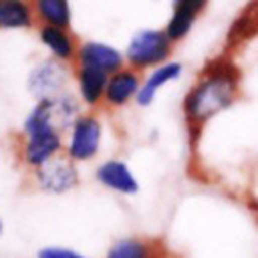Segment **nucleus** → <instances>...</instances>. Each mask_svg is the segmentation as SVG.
<instances>
[{"instance_id":"1","label":"nucleus","mask_w":258,"mask_h":258,"mask_svg":"<svg viewBox=\"0 0 258 258\" xmlns=\"http://www.w3.org/2000/svg\"><path fill=\"white\" fill-rule=\"evenodd\" d=\"M238 91V73L230 64L210 69L206 77L189 91L185 99V115L191 121H206L226 109Z\"/></svg>"},{"instance_id":"2","label":"nucleus","mask_w":258,"mask_h":258,"mask_svg":"<svg viewBox=\"0 0 258 258\" xmlns=\"http://www.w3.org/2000/svg\"><path fill=\"white\" fill-rule=\"evenodd\" d=\"M169 42L171 40L161 30H141L131 38L127 46V58L135 67L161 62L169 54Z\"/></svg>"},{"instance_id":"3","label":"nucleus","mask_w":258,"mask_h":258,"mask_svg":"<svg viewBox=\"0 0 258 258\" xmlns=\"http://www.w3.org/2000/svg\"><path fill=\"white\" fill-rule=\"evenodd\" d=\"M101 141V123L95 117H81L75 121L69 141V155L73 159H89L97 153Z\"/></svg>"},{"instance_id":"4","label":"nucleus","mask_w":258,"mask_h":258,"mask_svg":"<svg viewBox=\"0 0 258 258\" xmlns=\"http://www.w3.org/2000/svg\"><path fill=\"white\" fill-rule=\"evenodd\" d=\"M64 83H67L64 69L56 62H52V60H46V62L38 64L30 75V91L40 101L54 99V95L62 89Z\"/></svg>"},{"instance_id":"5","label":"nucleus","mask_w":258,"mask_h":258,"mask_svg":"<svg viewBox=\"0 0 258 258\" xmlns=\"http://www.w3.org/2000/svg\"><path fill=\"white\" fill-rule=\"evenodd\" d=\"M38 183L46 191L62 194L77 183V171L67 159H50L38 169Z\"/></svg>"},{"instance_id":"6","label":"nucleus","mask_w":258,"mask_h":258,"mask_svg":"<svg viewBox=\"0 0 258 258\" xmlns=\"http://www.w3.org/2000/svg\"><path fill=\"white\" fill-rule=\"evenodd\" d=\"M60 147V137L52 129H38L28 133V145H26V159L32 165H44L52 159V155Z\"/></svg>"},{"instance_id":"7","label":"nucleus","mask_w":258,"mask_h":258,"mask_svg":"<svg viewBox=\"0 0 258 258\" xmlns=\"http://www.w3.org/2000/svg\"><path fill=\"white\" fill-rule=\"evenodd\" d=\"M79 56H81L83 67H93V69H99L103 73H109V71L117 73V69L123 62V56H121V52L117 48L101 44V42L83 44L81 50H79Z\"/></svg>"},{"instance_id":"8","label":"nucleus","mask_w":258,"mask_h":258,"mask_svg":"<svg viewBox=\"0 0 258 258\" xmlns=\"http://www.w3.org/2000/svg\"><path fill=\"white\" fill-rule=\"evenodd\" d=\"M97 179L111 187V189H117L121 194H135L137 191V179L133 177V173L129 171V167L123 163V161H107L103 163L99 169H97Z\"/></svg>"},{"instance_id":"9","label":"nucleus","mask_w":258,"mask_h":258,"mask_svg":"<svg viewBox=\"0 0 258 258\" xmlns=\"http://www.w3.org/2000/svg\"><path fill=\"white\" fill-rule=\"evenodd\" d=\"M204 4L206 2H200V0H179V2H175L173 16H171V20L167 24V30H165L167 38L169 40L183 38L189 32V28L194 24V18H196L198 10H202Z\"/></svg>"},{"instance_id":"10","label":"nucleus","mask_w":258,"mask_h":258,"mask_svg":"<svg viewBox=\"0 0 258 258\" xmlns=\"http://www.w3.org/2000/svg\"><path fill=\"white\" fill-rule=\"evenodd\" d=\"M135 93H139V81L133 71H117L105 89V97L111 105H125Z\"/></svg>"},{"instance_id":"11","label":"nucleus","mask_w":258,"mask_h":258,"mask_svg":"<svg viewBox=\"0 0 258 258\" xmlns=\"http://www.w3.org/2000/svg\"><path fill=\"white\" fill-rule=\"evenodd\" d=\"M181 75V64L179 62H169V64H163L159 69H155V73L145 81V85L139 89L137 93V103L139 105H149L157 93L159 87H163L167 81L171 79H177Z\"/></svg>"},{"instance_id":"12","label":"nucleus","mask_w":258,"mask_h":258,"mask_svg":"<svg viewBox=\"0 0 258 258\" xmlns=\"http://www.w3.org/2000/svg\"><path fill=\"white\" fill-rule=\"evenodd\" d=\"M107 73L99 71V69H93V67H83L81 73H79V87H81V95L83 99L93 105L101 99V95L105 93L107 89Z\"/></svg>"},{"instance_id":"13","label":"nucleus","mask_w":258,"mask_h":258,"mask_svg":"<svg viewBox=\"0 0 258 258\" xmlns=\"http://www.w3.org/2000/svg\"><path fill=\"white\" fill-rule=\"evenodd\" d=\"M30 24V12L28 6L14 0L0 2V26L4 28H18Z\"/></svg>"},{"instance_id":"14","label":"nucleus","mask_w":258,"mask_h":258,"mask_svg":"<svg viewBox=\"0 0 258 258\" xmlns=\"http://www.w3.org/2000/svg\"><path fill=\"white\" fill-rule=\"evenodd\" d=\"M42 42L58 56V58H69L73 56V40L71 36L62 30V28H54V26H44L40 32Z\"/></svg>"},{"instance_id":"15","label":"nucleus","mask_w":258,"mask_h":258,"mask_svg":"<svg viewBox=\"0 0 258 258\" xmlns=\"http://www.w3.org/2000/svg\"><path fill=\"white\" fill-rule=\"evenodd\" d=\"M38 12L48 22V26H54V28H62L71 20V10L64 0H40Z\"/></svg>"},{"instance_id":"16","label":"nucleus","mask_w":258,"mask_h":258,"mask_svg":"<svg viewBox=\"0 0 258 258\" xmlns=\"http://www.w3.org/2000/svg\"><path fill=\"white\" fill-rule=\"evenodd\" d=\"M107 258H151V250L145 242L135 238L119 240L111 250L107 252Z\"/></svg>"},{"instance_id":"17","label":"nucleus","mask_w":258,"mask_h":258,"mask_svg":"<svg viewBox=\"0 0 258 258\" xmlns=\"http://www.w3.org/2000/svg\"><path fill=\"white\" fill-rule=\"evenodd\" d=\"M38 258H87L67 248H44L38 252Z\"/></svg>"},{"instance_id":"18","label":"nucleus","mask_w":258,"mask_h":258,"mask_svg":"<svg viewBox=\"0 0 258 258\" xmlns=\"http://www.w3.org/2000/svg\"><path fill=\"white\" fill-rule=\"evenodd\" d=\"M0 232H2V224H0Z\"/></svg>"}]
</instances>
